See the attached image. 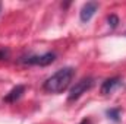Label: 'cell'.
I'll return each instance as SVG.
<instances>
[{"instance_id":"5b68a950","label":"cell","mask_w":126,"mask_h":124,"mask_svg":"<svg viewBox=\"0 0 126 124\" xmlns=\"http://www.w3.org/2000/svg\"><path fill=\"white\" fill-rule=\"evenodd\" d=\"M98 3L97 1H88V3H85L84 6H82V9H81V21L82 22H88V21H91V18L95 15V12H97V9H98Z\"/></svg>"},{"instance_id":"52a82bcc","label":"cell","mask_w":126,"mask_h":124,"mask_svg":"<svg viewBox=\"0 0 126 124\" xmlns=\"http://www.w3.org/2000/svg\"><path fill=\"white\" fill-rule=\"evenodd\" d=\"M107 115H109V118L110 120H113V121H119L120 118V108H111V110H107Z\"/></svg>"},{"instance_id":"277c9868","label":"cell","mask_w":126,"mask_h":124,"mask_svg":"<svg viewBox=\"0 0 126 124\" xmlns=\"http://www.w3.org/2000/svg\"><path fill=\"white\" fill-rule=\"evenodd\" d=\"M122 86V77L119 76H114V77H110V79H106L101 85V93L103 95H110L113 93L117 88Z\"/></svg>"},{"instance_id":"9c48e42d","label":"cell","mask_w":126,"mask_h":124,"mask_svg":"<svg viewBox=\"0 0 126 124\" xmlns=\"http://www.w3.org/2000/svg\"><path fill=\"white\" fill-rule=\"evenodd\" d=\"M7 56H9V51L4 48H0V60H6Z\"/></svg>"},{"instance_id":"8992f818","label":"cell","mask_w":126,"mask_h":124,"mask_svg":"<svg viewBox=\"0 0 126 124\" xmlns=\"http://www.w3.org/2000/svg\"><path fill=\"white\" fill-rule=\"evenodd\" d=\"M24 92H25V86H24V85H18V86H15L10 92L4 96V102H9V104L16 102V101L24 95Z\"/></svg>"},{"instance_id":"30bf717a","label":"cell","mask_w":126,"mask_h":124,"mask_svg":"<svg viewBox=\"0 0 126 124\" xmlns=\"http://www.w3.org/2000/svg\"><path fill=\"white\" fill-rule=\"evenodd\" d=\"M81 124H88V121H82Z\"/></svg>"},{"instance_id":"ba28073f","label":"cell","mask_w":126,"mask_h":124,"mask_svg":"<svg viewBox=\"0 0 126 124\" xmlns=\"http://www.w3.org/2000/svg\"><path fill=\"white\" fill-rule=\"evenodd\" d=\"M107 22H109V25H110L111 28H116L117 24H119V18H117L116 15H110V16L107 18Z\"/></svg>"},{"instance_id":"7a4b0ae2","label":"cell","mask_w":126,"mask_h":124,"mask_svg":"<svg viewBox=\"0 0 126 124\" xmlns=\"http://www.w3.org/2000/svg\"><path fill=\"white\" fill-rule=\"evenodd\" d=\"M94 83H95L94 77H84V79H81L79 82H76V83L72 86V89H70V92H69V96H67V101L72 102V101L79 99L87 91H90V89L94 86Z\"/></svg>"},{"instance_id":"6da1fadb","label":"cell","mask_w":126,"mask_h":124,"mask_svg":"<svg viewBox=\"0 0 126 124\" xmlns=\"http://www.w3.org/2000/svg\"><path fill=\"white\" fill-rule=\"evenodd\" d=\"M75 76V69L72 67H63L59 69L54 74H51L43 85V89L48 93H60L67 89L72 79Z\"/></svg>"},{"instance_id":"3957f363","label":"cell","mask_w":126,"mask_h":124,"mask_svg":"<svg viewBox=\"0 0 126 124\" xmlns=\"http://www.w3.org/2000/svg\"><path fill=\"white\" fill-rule=\"evenodd\" d=\"M56 60V53L53 51H48V53H44V54H32V56H27V57H22L21 63L24 64H30V66H48Z\"/></svg>"}]
</instances>
